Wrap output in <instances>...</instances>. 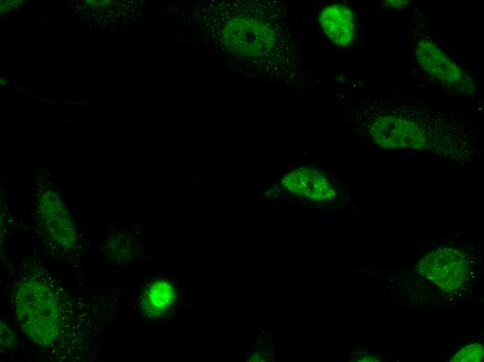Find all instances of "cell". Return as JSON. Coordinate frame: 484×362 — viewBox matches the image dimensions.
Returning a JSON list of instances; mask_svg holds the SVG:
<instances>
[{
    "label": "cell",
    "mask_w": 484,
    "mask_h": 362,
    "mask_svg": "<svg viewBox=\"0 0 484 362\" xmlns=\"http://www.w3.org/2000/svg\"><path fill=\"white\" fill-rule=\"evenodd\" d=\"M47 172L35 182L33 216L35 230L53 255L73 259L79 253L77 230L68 210Z\"/></svg>",
    "instance_id": "4"
},
{
    "label": "cell",
    "mask_w": 484,
    "mask_h": 362,
    "mask_svg": "<svg viewBox=\"0 0 484 362\" xmlns=\"http://www.w3.org/2000/svg\"><path fill=\"white\" fill-rule=\"evenodd\" d=\"M417 269L422 276L444 291H453L466 281L469 262L466 254L457 248L440 246L419 260Z\"/></svg>",
    "instance_id": "6"
},
{
    "label": "cell",
    "mask_w": 484,
    "mask_h": 362,
    "mask_svg": "<svg viewBox=\"0 0 484 362\" xmlns=\"http://www.w3.org/2000/svg\"><path fill=\"white\" fill-rule=\"evenodd\" d=\"M0 81H1V84H2V80L1 79ZM3 84H6V81H3Z\"/></svg>",
    "instance_id": "14"
},
{
    "label": "cell",
    "mask_w": 484,
    "mask_h": 362,
    "mask_svg": "<svg viewBox=\"0 0 484 362\" xmlns=\"http://www.w3.org/2000/svg\"><path fill=\"white\" fill-rule=\"evenodd\" d=\"M413 52L424 74L449 93L467 97L478 93L474 79L428 36L416 40Z\"/></svg>",
    "instance_id": "5"
},
{
    "label": "cell",
    "mask_w": 484,
    "mask_h": 362,
    "mask_svg": "<svg viewBox=\"0 0 484 362\" xmlns=\"http://www.w3.org/2000/svg\"><path fill=\"white\" fill-rule=\"evenodd\" d=\"M281 184L287 191L315 202H329L337 195L335 187L323 173L307 166L285 174Z\"/></svg>",
    "instance_id": "7"
},
{
    "label": "cell",
    "mask_w": 484,
    "mask_h": 362,
    "mask_svg": "<svg viewBox=\"0 0 484 362\" xmlns=\"http://www.w3.org/2000/svg\"><path fill=\"white\" fill-rule=\"evenodd\" d=\"M345 115L371 144L385 151L428 153L467 164L483 152L466 118L430 101L410 95L371 97L335 90Z\"/></svg>",
    "instance_id": "1"
},
{
    "label": "cell",
    "mask_w": 484,
    "mask_h": 362,
    "mask_svg": "<svg viewBox=\"0 0 484 362\" xmlns=\"http://www.w3.org/2000/svg\"><path fill=\"white\" fill-rule=\"evenodd\" d=\"M173 299V292L166 282L158 281L144 292L141 306L147 316H159L167 309Z\"/></svg>",
    "instance_id": "9"
},
{
    "label": "cell",
    "mask_w": 484,
    "mask_h": 362,
    "mask_svg": "<svg viewBox=\"0 0 484 362\" xmlns=\"http://www.w3.org/2000/svg\"><path fill=\"white\" fill-rule=\"evenodd\" d=\"M483 356V347L481 344L474 343L463 347L450 361H481Z\"/></svg>",
    "instance_id": "10"
},
{
    "label": "cell",
    "mask_w": 484,
    "mask_h": 362,
    "mask_svg": "<svg viewBox=\"0 0 484 362\" xmlns=\"http://www.w3.org/2000/svg\"><path fill=\"white\" fill-rule=\"evenodd\" d=\"M385 2V4H387L389 8H401L405 7L409 1H386Z\"/></svg>",
    "instance_id": "12"
},
{
    "label": "cell",
    "mask_w": 484,
    "mask_h": 362,
    "mask_svg": "<svg viewBox=\"0 0 484 362\" xmlns=\"http://www.w3.org/2000/svg\"><path fill=\"white\" fill-rule=\"evenodd\" d=\"M213 14L216 45L234 69L284 90L314 88L316 79L283 3L223 1Z\"/></svg>",
    "instance_id": "2"
},
{
    "label": "cell",
    "mask_w": 484,
    "mask_h": 362,
    "mask_svg": "<svg viewBox=\"0 0 484 362\" xmlns=\"http://www.w3.org/2000/svg\"><path fill=\"white\" fill-rule=\"evenodd\" d=\"M33 267L24 269L13 288L19 326L39 347L51 351L58 359L62 355L70 359L90 343L92 331H97L93 319L97 318H92V308L81 309V297L75 300L68 296L45 269Z\"/></svg>",
    "instance_id": "3"
},
{
    "label": "cell",
    "mask_w": 484,
    "mask_h": 362,
    "mask_svg": "<svg viewBox=\"0 0 484 362\" xmlns=\"http://www.w3.org/2000/svg\"><path fill=\"white\" fill-rule=\"evenodd\" d=\"M16 336L10 328L1 322V345L4 349L10 348L16 344Z\"/></svg>",
    "instance_id": "11"
},
{
    "label": "cell",
    "mask_w": 484,
    "mask_h": 362,
    "mask_svg": "<svg viewBox=\"0 0 484 362\" xmlns=\"http://www.w3.org/2000/svg\"><path fill=\"white\" fill-rule=\"evenodd\" d=\"M318 23L324 36L335 47H348L355 40V15L344 3H332L323 8L318 15Z\"/></svg>",
    "instance_id": "8"
},
{
    "label": "cell",
    "mask_w": 484,
    "mask_h": 362,
    "mask_svg": "<svg viewBox=\"0 0 484 362\" xmlns=\"http://www.w3.org/2000/svg\"><path fill=\"white\" fill-rule=\"evenodd\" d=\"M109 1H96L97 3H95V5H96V6H105L106 3H108L107 2H109Z\"/></svg>",
    "instance_id": "13"
}]
</instances>
